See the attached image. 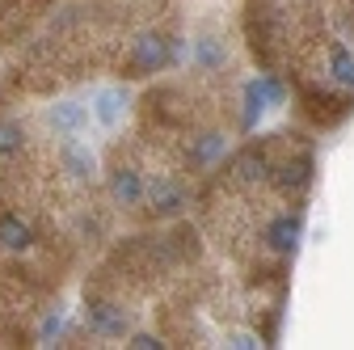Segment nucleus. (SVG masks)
I'll return each mask as SVG.
<instances>
[{
	"mask_svg": "<svg viewBox=\"0 0 354 350\" xmlns=\"http://www.w3.org/2000/svg\"><path fill=\"white\" fill-rule=\"evenodd\" d=\"M279 102H283V84H279L274 76L249 80V84H245V131H253L257 118L270 110V106H279Z\"/></svg>",
	"mask_w": 354,
	"mask_h": 350,
	"instance_id": "nucleus-1",
	"label": "nucleus"
},
{
	"mask_svg": "<svg viewBox=\"0 0 354 350\" xmlns=\"http://www.w3.org/2000/svg\"><path fill=\"white\" fill-rule=\"evenodd\" d=\"M173 55H177V51H173V42H169L165 34H140V38H136V51H131V68H136V76L160 72Z\"/></svg>",
	"mask_w": 354,
	"mask_h": 350,
	"instance_id": "nucleus-2",
	"label": "nucleus"
},
{
	"mask_svg": "<svg viewBox=\"0 0 354 350\" xmlns=\"http://www.w3.org/2000/svg\"><path fill=\"white\" fill-rule=\"evenodd\" d=\"M127 313L118 304H88V329L102 333V338H122L127 333Z\"/></svg>",
	"mask_w": 354,
	"mask_h": 350,
	"instance_id": "nucleus-3",
	"label": "nucleus"
},
{
	"mask_svg": "<svg viewBox=\"0 0 354 350\" xmlns=\"http://www.w3.org/2000/svg\"><path fill=\"white\" fill-rule=\"evenodd\" d=\"M299 237H304V220H299V215H279V220L270 224V232H266V241H270L274 253H295Z\"/></svg>",
	"mask_w": 354,
	"mask_h": 350,
	"instance_id": "nucleus-4",
	"label": "nucleus"
},
{
	"mask_svg": "<svg viewBox=\"0 0 354 350\" xmlns=\"http://www.w3.org/2000/svg\"><path fill=\"white\" fill-rule=\"evenodd\" d=\"M148 199H152V211L156 215H177V211L186 207V190L177 186V182H169V178H156L148 186Z\"/></svg>",
	"mask_w": 354,
	"mask_h": 350,
	"instance_id": "nucleus-5",
	"label": "nucleus"
},
{
	"mask_svg": "<svg viewBox=\"0 0 354 350\" xmlns=\"http://www.w3.org/2000/svg\"><path fill=\"white\" fill-rule=\"evenodd\" d=\"M110 194H114V203H122V207H136V203L144 199L140 173H136V169H114V173H110Z\"/></svg>",
	"mask_w": 354,
	"mask_h": 350,
	"instance_id": "nucleus-6",
	"label": "nucleus"
},
{
	"mask_svg": "<svg viewBox=\"0 0 354 350\" xmlns=\"http://www.w3.org/2000/svg\"><path fill=\"white\" fill-rule=\"evenodd\" d=\"M0 245L13 249V253H26L34 245V228L21 220V215H0Z\"/></svg>",
	"mask_w": 354,
	"mask_h": 350,
	"instance_id": "nucleus-7",
	"label": "nucleus"
},
{
	"mask_svg": "<svg viewBox=\"0 0 354 350\" xmlns=\"http://www.w3.org/2000/svg\"><path fill=\"white\" fill-rule=\"evenodd\" d=\"M122 110H127V89H118V84H114V89H102L97 102H93V114H97L102 127H118Z\"/></svg>",
	"mask_w": 354,
	"mask_h": 350,
	"instance_id": "nucleus-8",
	"label": "nucleus"
},
{
	"mask_svg": "<svg viewBox=\"0 0 354 350\" xmlns=\"http://www.w3.org/2000/svg\"><path fill=\"white\" fill-rule=\"evenodd\" d=\"M64 169L72 173V178H93V173H97V156L93 152H88L84 144H64Z\"/></svg>",
	"mask_w": 354,
	"mask_h": 350,
	"instance_id": "nucleus-9",
	"label": "nucleus"
},
{
	"mask_svg": "<svg viewBox=\"0 0 354 350\" xmlns=\"http://www.w3.org/2000/svg\"><path fill=\"white\" fill-rule=\"evenodd\" d=\"M232 173H236V182H261L266 173H270V160H266V152L249 148V152H241L232 160Z\"/></svg>",
	"mask_w": 354,
	"mask_h": 350,
	"instance_id": "nucleus-10",
	"label": "nucleus"
},
{
	"mask_svg": "<svg viewBox=\"0 0 354 350\" xmlns=\"http://www.w3.org/2000/svg\"><path fill=\"white\" fill-rule=\"evenodd\" d=\"M308 182H313V156H299L295 165L287 160V165L279 169V186H283V190H304Z\"/></svg>",
	"mask_w": 354,
	"mask_h": 350,
	"instance_id": "nucleus-11",
	"label": "nucleus"
},
{
	"mask_svg": "<svg viewBox=\"0 0 354 350\" xmlns=\"http://www.w3.org/2000/svg\"><path fill=\"white\" fill-rule=\"evenodd\" d=\"M228 152V140L219 136V131H211V136H203L198 144H194V152H190V165H211V160H219Z\"/></svg>",
	"mask_w": 354,
	"mask_h": 350,
	"instance_id": "nucleus-12",
	"label": "nucleus"
},
{
	"mask_svg": "<svg viewBox=\"0 0 354 350\" xmlns=\"http://www.w3.org/2000/svg\"><path fill=\"white\" fill-rule=\"evenodd\" d=\"M224 47H219V42L215 38H198L194 42V64L203 68V72H219V68H224Z\"/></svg>",
	"mask_w": 354,
	"mask_h": 350,
	"instance_id": "nucleus-13",
	"label": "nucleus"
},
{
	"mask_svg": "<svg viewBox=\"0 0 354 350\" xmlns=\"http://www.w3.org/2000/svg\"><path fill=\"white\" fill-rule=\"evenodd\" d=\"M51 127H55V131H80V127H84V106L59 102V106L51 110Z\"/></svg>",
	"mask_w": 354,
	"mask_h": 350,
	"instance_id": "nucleus-14",
	"label": "nucleus"
},
{
	"mask_svg": "<svg viewBox=\"0 0 354 350\" xmlns=\"http://www.w3.org/2000/svg\"><path fill=\"white\" fill-rule=\"evenodd\" d=\"M21 144H26V131H21V122L0 118V156H13V152H21Z\"/></svg>",
	"mask_w": 354,
	"mask_h": 350,
	"instance_id": "nucleus-15",
	"label": "nucleus"
},
{
	"mask_svg": "<svg viewBox=\"0 0 354 350\" xmlns=\"http://www.w3.org/2000/svg\"><path fill=\"white\" fill-rule=\"evenodd\" d=\"M329 64H333V76L354 89V55H350L346 47H333V51H329Z\"/></svg>",
	"mask_w": 354,
	"mask_h": 350,
	"instance_id": "nucleus-16",
	"label": "nucleus"
},
{
	"mask_svg": "<svg viewBox=\"0 0 354 350\" xmlns=\"http://www.w3.org/2000/svg\"><path fill=\"white\" fill-rule=\"evenodd\" d=\"M59 325H64V313H47V317H42V329H38V338H42V342H51V338L59 333Z\"/></svg>",
	"mask_w": 354,
	"mask_h": 350,
	"instance_id": "nucleus-17",
	"label": "nucleus"
},
{
	"mask_svg": "<svg viewBox=\"0 0 354 350\" xmlns=\"http://www.w3.org/2000/svg\"><path fill=\"white\" fill-rule=\"evenodd\" d=\"M131 346H136V350H160L165 342H160V338H152V333H136V338H131Z\"/></svg>",
	"mask_w": 354,
	"mask_h": 350,
	"instance_id": "nucleus-18",
	"label": "nucleus"
},
{
	"mask_svg": "<svg viewBox=\"0 0 354 350\" xmlns=\"http://www.w3.org/2000/svg\"><path fill=\"white\" fill-rule=\"evenodd\" d=\"M232 346H236V350H253V346H257V338H253V333H236V338H232Z\"/></svg>",
	"mask_w": 354,
	"mask_h": 350,
	"instance_id": "nucleus-19",
	"label": "nucleus"
}]
</instances>
